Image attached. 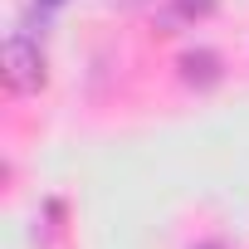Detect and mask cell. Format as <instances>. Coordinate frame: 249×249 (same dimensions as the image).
Here are the masks:
<instances>
[{
    "label": "cell",
    "instance_id": "obj_1",
    "mask_svg": "<svg viewBox=\"0 0 249 249\" xmlns=\"http://www.w3.org/2000/svg\"><path fill=\"white\" fill-rule=\"evenodd\" d=\"M0 73H5V88H10V93H39V88H44L39 44H30L25 35H10L5 49H0Z\"/></svg>",
    "mask_w": 249,
    "mask_h": 249
},
{
    "label": "cell",
    "instance_id": "obj_2",
    "mask_svg": "<svg viewBox=\"0 0 249 249\" xmlns=\"http://www.w3.org/2000/svg\"><path fill=\"white\" fill-rule=\"evenodd\" d=\"M181 78H186L191 88H210V83H220V59H215L210 49H196V54L181 59Z\"/></svg>",
    "mask_w": 249,
    "mask_h": 249
},
{
    "label": "cell",
    "instance_id": "obj_3",
    "mask_svg": "<svg viewBox=\"0 0 249 249\" xmlns=\"http://www.w3.org/2000/svg\"><path fill=\"white\" fill-rule=\"evenodd\" d=\"M39 5H44V10H54V5H64V0H39Z\"/></svg>",
    "mask_w": 249,
    "mask_h": 249
},
{
    "label": "cell",
    "instance_id": "obj_4",
    "mask_svg": "<svg viewBox=\"0 0 249 249\" xmlns=\"http://www.w3.org/2000/svg\"><path fill=\"white\" fill-rule=\"evenodd\" d=\"M200 249H220V244H200Z\"/></svg>",
    "mask_w": 249,
    "mask_h": 249
}]
</instances>
